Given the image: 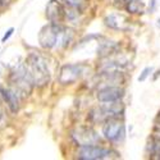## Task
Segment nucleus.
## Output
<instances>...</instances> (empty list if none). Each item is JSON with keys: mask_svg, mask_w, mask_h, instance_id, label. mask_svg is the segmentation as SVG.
Wrapping results in <instances>:
<instances>
[{"mask_svg": "<svg viewBox=\"0 0 160 160\" xmlns=\"http://www.w3.org/2000/svg\"><path fill=\"white\" fill-rule=\"evenodd\" d=\"M74 38L72 28L60 23H49L41 28L38 33V42L48 50H62L68 48Z\"/></svg>", "mask_w": 160, "mask_h": 160, "instance_id": "1", "label": "nucleus"}, {"mask_svg": "<svg viewBox=\"0 0 160 160\" xmlns=\"http://www.w3.org/2000/svg\"><path fill=\"white\" fill-rule=\"evenodd\" d=\"M26 63H27L26 65L32 76L33 85L38 87L46 86L50 81V71L46 58L40 52H30Z\"/></svg>", "mask_w": 160, "mask_h": 160, "instance_id": "2", "label": "nucleus"}, {"mask_svg": "<svg viewBox=\"0 0 160 160\" xmlns=\"http://www.w3.org/2000/svg\"><path fill=\"white\" fill-rule=\"evenodd\" d=\"M9 82H10V87L14 88L22 98L28 95L32 91V87L35 86L32 76L27 68V65L24 64H19L12 69L9 76Z\"/></svg>", "mask_w": 160, "mask_h": 160, "instance_id": "3", "label": "nucleus"}, {"mask_svg": "<svg viewBox=\"0 0 160 160\" xmlns=\"http://www.w3.org/2000/svg\"><path fill=\"white\" fill-rule=\"evenodd\" d=\"M102 105L92 109L90 113V121L94 123H102L110 118H119V114L124 112L122 100L114 102H101Z\"/></svg>", "mask_w": 160, "mask_h": 160, "instance_id": "4", "label": "nucleus"}, {"mask_svg": "<svg viewBox=\"0 0 160 160\" xmlns=\"http://www.w3.org/2000/svg\"><path fill=\"white\" fill-rule=\"evenodd\" d=\"M71 137L78 148L98 145L100 142V137L96 133V131L86 126H79V127L73 128L71 132Z\"/></svg>", "mask_w": 160, "mask_h": 160, "instance_id": "5", "label": "nucleus"}, {"mask_svg": "<svg viewBox=\"0 0 160 160\" xmlns=\"http://www.w3.org/2000/svg\"><path fill=\"white\" fill-rule=\"evenodd\" d=\"M102 135L106 140L113 143H118L123 141L126 135V127L122 122V119L110 118L108 121H105L102 126Z\"/></svg>", "mask_w": 160, "mask_h": 160, "instance_id": "6", "label": "nucleus"}, {"mask_svg": "<svg viewBox=\"0 0 160 160\" xmlns=\"http://www.w3.org/2000/svg\"><path fill=\"white\" fill-rule=\"evenodd\" d=\"M113 154H115L113 150L99 146L98 143V145L79 148L77 151V158L81 160H102V159H112Z\"/></svg>", "mask_w": 160, "mask_h": 160, "instance_id": "7", "label": "nucleus"}, {"mask_svg": "<svg viewBox=\"0 0 160 160\" xmlns=\"http://www.w3.org/2000/svg\"><path fill=\"white\" fill-rule=\"evenodd\" d=\"M85 73V65L79 63L64 64L59 73V82L62 85H72L78 81Z\"/></svg>", "mask_w": 160, "mask_h": 160, "instance_id": "8", "label": "nucleus"}, {"mask_svg": "<svg viewBox=\"0 0 160 160\" xmlns=\"http://www.w3.org/2000/svg\"><path fill=\"white\" fill-rule=\"evenodd\" d=\"M45 16L50 23H62L65 18V7L60 0H50L45 8Z\"/></svg>", "mask_w": 160, "mask_h": 160, "instance_id": "9", "label": "nucleus"}, {"mask_svg": "<svg viewBox=\"0 0 160 160\" xmlns=\"http://www.w3.org/2000/svg\"><path fill=\"white\" fill-rule=\"evenodd\" d=\"M124 96V90L119 86H108L99 88L96 98L100 102H114L121 101Z\"/></svg>", "mask_w": 160, "mask_h": 160, "instance_id": "10", "label": "nucleus"}, {"mask_svg": "<svg viewBox=\"0 0 160 160\" xmlns=\"http://www.w3.org/2000/svg\"><path fill=\"white\" fill-rule=\"evenodd\" d=\"M0 95H2L4 102L8 105V108L10 109L12 113H17L19 110V105H21V100L23 99L18 92L9 87H0Z\"/></svg>", "mask_w": 160, "mask_h": 160, "instance_id": "11", "label": "nucleus"}, {"mask_svg": "<svg viewBox=\"0 0 160 160\" xmlns=\"http://www.w3.org/2000/svg\"><path fill=\"white\" fill-rule=\"evenodd\" d=\"M105 24L115 31H127L129 28L128 18L122 13H110L104 18Z\"/></svg>", "mask_w": 160, "mask_h": 160, "instance_id": "12", "label": "nucleus"}, {"mask_svg": "<svg viewBox=\"0 0 160 160\" xmlns=\"http://www.w3.org/2000/svg\"><path fill=\"white\" fill-rule=\"evenodd\" d=\"M118 45L114 42V41H102L100 42L99 45V49H98V54L101 57V58H105V57H109L110 54L115 52Z\"/></svg>", "mask_w": 160, "mask_h": 160, "instance_id": "13", "label": "nucleus"}, {"mask_svg": "<svg viewBox=\"0 0 160 160\" xmlns=\"http://www.w3.org/2000/svg\"><path fill=\"white\" fill-rule=\"evenodd\" d=\"M148 150L150 152V158L151 159L160 160V137H155L154 136L152 141L148 146Z\"/></svg>", "mask_w": 160, "mask_h": 160, "instance_id": "14", "label": "nucleus"}, {"mask_svg": "<svg viewBox=\"0 0 160 160\" xmlns=\"http://www.w3.org/2000/svg\"><path fill=\"white\" fill-rule=\"evenodd\" d=\"M124 5H126V10L131 13V14H138L143 9L142 0H128Z\"/></svg>", "mask_w": 160, "mask_h": 160, "instance_id": "15", "label": "nucleus"}, {"mask_svg": "<svg viewBox=\"0 0 160 160\" xmlns=\"http://www.w3.org/2000/svg\"><path fill=\"white\" fill-rule=\"evenodd\" d=\"M60 2H63V4H65V7L77 9L79 12H82L87 7V0H60Z\"/></svg>", "mask_w": 160, "mask_h": 160, "instance_id": "16", "label": "nucleus"}, {"mask_svg": "<svg viewBox=\"0 0 160 160\" xmlns=\"http://www.w3.org/2000/svg\"><path fill=\"white\" fill-rule=\"evenodd\" d=\"M152 71H154L152 67H145V68L142 69V72L140 73V76H138V82H145L146 79L151 76Z\"/></svg>", "mask_w": 160, "mask_h": 160, "instance_id": "17", "label": "nucleus"}, {"mask_svg": "<svg viewBox=\"0 0 160 160\" xmlns=\"http://www.w3.org/2000/svg\"><path fill=\"white\" fill-rule=\"evenodd\" d=\"M154 136H155V137H160V113H159V115H158V121H156V124H155Z\"/></svg>", "mask_w": 160, "mask_h": 160, "instance_id": "18", "label": "nucleus"}, {"mask_svg": "<svg viewBox=\"0 0 160 160\" xmlns=\"http://www.w3.org/2000/svg\"><path fill=\"white\" fill-rule=\"evenodd\" d=\"M13 32H14V28H13V27H10L7 32H5V35L3 36V38H2V42H7V40H9L10 38V36L13 35Z\"/></svg>", "mask_w": 160, "mask_h": 160, "instance_id": "19", "label": "nucleus"}, {"mask_svg": "<svg viewBox=\"0 0 160 160\" xmlns=\"http://www.w3.org/2000/svg\"><path fill=\"white\" fill-rule=\"evenodd\" d=\"M155 8H156V0H151V2H150V7H149V12L150 13H154L155 12Z\"/></svg>", "mask_w": 160, "mask_h": 160, "instance_id": "20", "label": "nucleus"}, {"mask_svg": "<svg viewBox=\"0 0 160 160\" xmlns=\"http://www.w3.org/2000/svg\"><path fill=\"white\" fill-rule=\"evenodd\" d=\"M9 3H10V0H0V9L8 7Z\"/></svg>", "mask_w": 160, "mask_h": 160, "instance_id": "21", "label": "nucleus"}, {"mask_svg": "<svg viewBox=\"0 0 160 160\" xmlns=\"http://www.w3.org/2000/svg\"><path fill=\"white\" fill-rule=\"evenodd\" d=\"M4 118V113H3V110H2V108H0V121Z\"/></svg>", "mask_w": 160, "mask_h": 160, "instance_id": "22", "label": "nucleus"}, {"mask_svg": "<svg viewBox=\"0 0 160 160\" xmlns=\"http://www.w3.org/2000/svg\"><path fill=\"white\" fill-rule=\"evenodd\" d=\"M158 26H159V27H160V18L158 19Z\"/></svg>", "mask_w": 160, "mask_h": 160, "instance_id": "23", "label": "nucleus"}]
</instances>
